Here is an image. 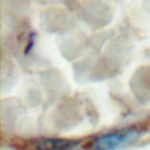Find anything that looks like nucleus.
I'll list each match as a JSON object with an SVG mask.
<instances>
[{
	"instance_id": "2",
	"label": "nucleus",
	"mask_w": 150,
	"mask_h": 150,
	"mask_svg": "<svg viewBox=\"0 0 150 150\" xmlns=\"http://www.w3.org/2000/svg\"><path fill=\"white\" fill-rule=\"evenodd\" d=\"M79 142L69 139H39L35 142L36 150H71L76 148Z\"/></svg>"
},
{
	"instance_id": "1",
	"label": "nucleus",
	"mask_w": 150,
	"mask_h": 150,
	"mask_svg": "<svg viewBox=\"0 0 150 150\" xmlns=\"http://www.w3.org/2000/svg\"><path fill=\"white\" fill-rule=\"evenodd\" d=\"M138 136L139 131L135 128L111 131L96 137L91 142L90 146L91 150H117L135 142Z\"/></svg>"
}]
</instances>
